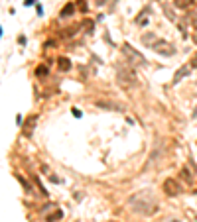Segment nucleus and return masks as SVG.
<instances>
[{
	"mask_svg": "<svg viewBox=\"0 0 197 222\" xmlns=\"http://www.w3.org/2000/svg\"><path fill=\"white\" fill-rule=\"evenodd\" d=\"M152 49H154L158 55H167V57H172L173 53H176V49H173L167 41H164V40H158L154 45H152Z\"/></svg>",
	"mask_w": 197,
	"mask_h": 222,
	"instance_id": "7ed1b4c3",
	"label": "nucleus"
},
{
	"mask_svg": "<svg viewBox=\"0 0 197 222\" xmlns=\"http://www.w3.org/2000/svg\"><path fill=\"white\" fill-rule=\"evenodd\" d=\"M162 187H164V191H166L167 197H176V195L179 193V185H178L176 179H166Z\"/></svg>",
	"mask_w": 197,
	"mask_h": 222,
	"instance_id": "20e7f679",
	"label": "nucleus"
},
{
	"mask_svg": "<svg viewBox=\"0 0 197 222\" xmlns=\"http://www.w3.org/2000/svg\"><path fill=\"white\" fill-rule=\"evenodd\" d=\"M189 69H191V67H187V65H185L183 69H179V71L176 73V77H173V83H179V81H181V79H183V77L187 75V73H189Z\"/></svg>",
	"mask_w": 197,
	"mask_h": 222,
	"instance_id": "6e6552de",
	"label": "nucleus"
},
{
	"mask_svg": "<svg viewBox=\"0 0 197 222\" xmlns=\"http://www.w3.org/2000/svg\"><path fill=\"white\" fill-rule=\"evenodd\" d=\"M158 40H156V35L154 34H150V35H142V43L144 45H154Z\"/></svg>",
	"mask_w": 197,
	"mask_h": 222,
	"instance_id": "9b49d317",
	"label": "nucleus"
},
{
	"mask_svg": "<svg viewBox=\"0 0 197 222\" xmlns=\"http://www.w3.org/2000/svg\"><path fill=\"white\" fill-rule=\"evenodd\" d=\"M57 65H59L61 71H67V69L71 67V61H69L67 57H59V59H57Z\"/></svg>",
	"mask_w": 197,
	"mask_h": 222,
	"instance_id": "1a4fd4ad",
	"label": "nucleus"
},
{
	"mask_svg": "<svg viewBox=\"0 0 197 222\" xmlns=\"http://www.w3.org/2000/svg\"><path fill=\"white\" fill-rule=\"evenodd\" d=\"M179 175H183V181H185V183H191V181H193V177H191V173H189V169H187V167L181 169V173H179Z\"/></svg>",
	"mask_w": 197,
	"mask_h": 222,
	"instance_id": "ddd939ff",
	"label": "nucleus"
},
{
	"mask_svg": "<svg viewBox=\"0 0 197 222\" xmlns=\"http://www.w3.org/2000/svg\"><path fill=\"white\" fill-rule=\"evenodd\" d=\"M122 51H124V53H126L128 57H132L134 61H138L140 65H144V63H146V61H144V57H142L140 53H136V51H132V49H130V45H128V43H124V47H122Z\"/></svg>",
	"mask_w": 197,
	"mask_h": 222,
	"instance_id": "423d86ee",
	"label": "nucleus"
},
{
	"mask_svg": "<svg viewBox=\"0 0 197 222\" xmlns=\"http://www.w3.org/2000/svg\"><path fill=\"white\" fill-rule=\"evenodd\" d=\"M116 81H118V85L122 88H134L138 85V77L132 67H128V65H118L116 67Z\"/></svg>",
	"mask_w": 197,
	"mask_h": 222,
	"instance_id": "f257e3e1",
	"label": "nucleus"
},
{
	"mask_svg": "<svg viewBox=\"0 0 197 222\" xmlns=\"http://www.w3.org/2000/svg\"><path fill=\"white\" fill-rule=\"evenodd\" d=\"M97 106H101V108H112V110L120 108L118 104H112V102H108V100H97Z\"/></svg>",
	"mask_w": 197,
	"mask_h": 222,
	"instance_id": "9d476101",
	"label": "nucleus"
},
{
	"mask_svg": "<svg viewBox=\"0 0 197 222\" xmlns=\"http://www.w3.org/2000/svg\"><path fill=\"white\" fill-rule=\"evenodd\" d=\"M36 122H38V116H36V114H32V116H28V118H26V124H24V128H22L24 136H32V134H34Z\"/></svg>",
	"mask_w": 197,
	"mask_h": 222,
	"instance_id": "39448f33",
	"label": "nucleus"
},
{
	"mask_svg": "<svg viewBox=\"0 0 197 222\" xmlns=\"http://www.w3.org/2000/svg\"><path fill=\"white\" fill-rule=\"evenodd\" d=\"M193 41H195V43H197V34H195V35H193Z\"/></svg>",
	"mask_w": 197,
	"mask_h": 222,
	"instance_id": "a211bd4d",
	"label": "nucleus"
},
{
	"mask_svg": "<svg viewBox=\"0 0 197 222\" xmlns=\"http://www.w3.org/2000/svg\"><path fill=\"white\" fill-rule=\"evenodd\" d=\"M63 216V212L61 210H55L53 214H49V216H47V222H55V220H59Z\"/></svg>",
	"mask_w": 197,
	"mask_h": 222,
	"instance_id": "4468645a",
	"label": "nucleus"
},
{
	"mask_svg": "<svg viewBox=\"0 0 197 222\" xmlns=\"http://www.w3.org/2000/svg\"><path fill=\"white\" fill-rule=\"evenodd\" d=\"M130 204H132V210L140 212V214H146V216H150V214H156L158 212V203L156 201H142V195H136L134 198H130Z\"/></svg>",
	"mask_w": 197,
	"mask_h": 222,
	"instance_id": "f03ea898",
	"label": "nucleus"
},
{
	"mask_svg": "<svg viewBox=\"0 0 197 222\" xmlns=\"http://www.w3.org/2000/svg\"><path fill=\"white\" fill-rule=\"evenodd\" d=\"M193 18H195V20H193V26L197 28V16H193Z\"/></svg>",
	"mask_w": 197,
	"mask_h": 222,
	"instance_id": "f3484780",
	"label": "nucleus"
},
{
	"mask_svg": "<svg viewBox=\"0 0 197 222\" xmlns=\"http://www.w3.org/2000/svg\"><path fill=\"white\" fill-rule=\"evenodd\" d=\"M18 181H20L22 185H24V187H26V191H28V193H32V187L28 185V181H24V177H22V175H18Z\"/></svg>",
	"mask_w": 197,
	"mask_h": 222,
	"instance_id": "2eb2a0df",
	"label": "nucleus"
},
{
	"mask_svg": "<svg viewBox=\"0 0 197 222\" xmlns=\"http://www.w3.org/2000/svg\"><path fill=\"white\" fill-rule=\"evenodd\" d=\"M36 75H47V67H38V69H36Z\"/></svg>",
	"mask_w": 197,
	"mask_h": 222,
	"instance_id": "dca6fc26",
	"label": "nucleus"
},
{
	"mask_svg": "<svg viewBox=\"0 0 197 222\" xmlns=\"http://www.w3.org/2000/svg\"><path fill=\"white\" fill-rule=\"evenodd\" d=\"M173 2H176L178 8H189V6L195 2V0H173Z\"/></svg>",
	"mask_w": 197,
	"mask_h": 222,
	"instance_id": "f8f14e48",
	"label": "nucleus"
},
{
	"mask_svg": "<svg viewBox=\"0 0 197 222\" xmlns=\"http://www.w3.org/2000/svg\"><path fill=\"white\" fill-rule=\"evenodd\" d=\"M73 14H75V4H65L63 6V10L59 12V18H69V16H73Z\"/></svg>",
	"mask_w": 197,
	"mask_h": 222,
	"instance_id": "0eeeda50",
	"label": "nucleus"
}]
</instances>
